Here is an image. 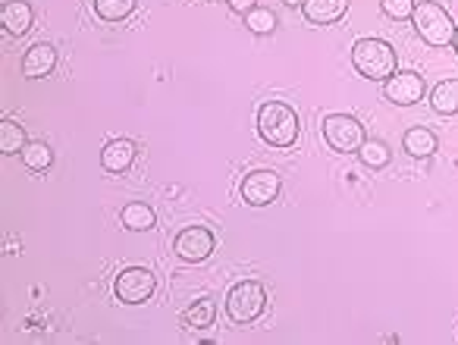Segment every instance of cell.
<instances>
[{"instance_id":"6da1fadb","label":"cell","mask_w":458,"mask_h":345,"mask_svg":"<svg viewBox=\"0 0 458 345\" xmlns=\"http://www.w3.org/2000/svg\"><path fill=\"white\" fill-rule=\"evenodd\" d=\"M258 135L274 147H289L299 139V116L289 104L267 101L258 110Z\"/></svg>"},{"instance_id":"52a82bcc","label":"cell","mask_w":458,"mask_h":345,"mask_svg":"<svg viewBox=\"0 0 458 345\" xmlns=\"http://www.w3.org/2000/svg\"><path fill=\"white\" fill-rule=\"evenodd\" d=\"M216 248V239L208 226H185L176 239H173V251H176L179 261L185 264H198V261H208Z\"/></svg>"},{"instance_id":"484cf974","label":"cell","mask_w":458,"mask_h":345,"mask_svg":"<svg viewBox=\"0 0 458 345\" xmlns=\"http://www.w3.org/2000/svg\"><path fill=\"white\" fill-rule=\"evenodd\" d=\"M452 47H455V54H458V26H455V38H452Z\"/></svg>"},{"instance_id":"5b68a950","label":"cell","mask_w":458,"mask_h":345,"mask_svg":"<svg viewBox=\"0 0 458 345\" xmlns=\"http://www.w3.org/2000/svg\"><path fill=\"white\" fill-rule=\"evenodd\" d=\"M324 141L333 147V151H343V154H358L361 145L368 141L364 135V126L349 114H330L324 120Z\"/></svg>"},{"instance_id":"d4e9b609","label":"cell","mask_w":458,"mask_h":345,"mask_svg":"<svg viewBox=\"0 0 458 345\" xmlns=\"http://www.w3.org/2000/svg\"><path fill=\"white\" fill-rule=\"evenodd\" d=\"M283 4H286V7H301L305 0H283Z\"/></svg>"},{"instance_id":"9c48e42d","label":"cell","mask_w":458,"mask_h":345,"mask_svg":"<svg viewBox=\"0 0 458 345\" xmlns=\"http://www.w3.org/2000/svg\"><path fill=\"white\" fill-rule=\"evenodd\" d=\"M383 95H386V101L399 104V107H411V104H418L424 97V79L411 70H395L383 82Z\"/></svg>"},{"instance_id":"4fadbf2b","label":"cell","mask_w":458,"mask_h":345,"mask_svg":"<svg viewBox=\"0 0 458 345\" xmlns=\"http://www.w3.org/2000/svg\"><path fill=\"white\" fill-rule=\"evenodd\" d=\"M135 154H139L135 141H129V139L107 141V145H104V151H101V166L107 172H126L129 166L135 164Z\"/></svg>"},{"instance_id":"277c9868","label":"cell","mask_w":458,"mask_h":345,"mask_svg":"<svg viewBox=\"0 0 458 345\" xmlns=\"http://www.w3.org/2000/svg\"><path fill=\"white\" fill-rule=\"evenodd\" d=\"M267 307V289L258 280H245L236 282L226 295V317L233 324H251L258 320Z\"/></svg>"},{"instance_id":"8992f818","label":"cell","mask_w":458,"mask_h":345,"mask_svg":"<svg viewBox=\"0 0 458 345\" xmlns=\"http://www.w3.org/2000/svg\"><path fill=\"white\" fill-rule=\"evenodd\" d=\"M154 289H157V276L145 267H126L114 282V292L123 305H141L151 299Z\"/></svg>"},{"instance_id":"2e32d148","label":"cell","mask_w":458,"mask_h":345,"mask_svg":"<svg viewBox=\"0 0 458 345\" xmlns=\"http://www.w3.org/2000/svg\"><path fill=\"white\" fill-rule=\"evenodd\" d=\"M29 145L26 129L20 126L16 120H0V151L7 154H22V147Z\"/></svg>"},{"instance_id":"cb8c5ba5","label":"cell","mask_w":458,"mask_h":345,"mask_svg":"<svg viewBox=\"0 0 458 345\" xmlns=\"http://www.w3.org/2000/svg\"><path fill=\"white\" fill-rule=\"evenodd\" d=\"M226 4H229V10H236V13H242V16L258 7V0H226Z\"/></svg>"},{"instance_id":"ac0fdd59","label":"cell","mask_w":458,"mask_h":345,"mask_svg":"<svg viewBox=\"0 0 458 345\" xmlns=\"http://www.w3.org/2000/svg\"><path fill=\"white\" fill-rule=\"evenodd\" d=\"M123 226L132 232H145L154 226V211L141 201H132V205L123 207Z\"/></svg>"},{"instance_id":"3957f363","label":"cell","mask_w":458,"mask_h":345,"mask_svg":"<svg viewBox=\"0 0 458 345\" xmlns=\"http://www.w3.org/2000/svg\"><path fill=\"white\" fill-rule=\"evenodd\" d=\"M411 22H414V32L430 47H449L452 38H455V22H452V16L445 13L439 4H433V0H418V4H414Z\"/></svg>"},{"instance_id":"7a4b0ae2","label":"cell","mask_w":458,"mask_h":345,"mask_svg":"<svg viewBox=\"0 0 458 345\" xmlns=\"http://www.w3.org/2000/svg\"><path fill=\"white\" fill-rule=\"evenodd\" d=\"M352 66L370 82H386L395 72V51L383 38H361L352 45Z\"/></svg>"},{"instance_id":"7c38bea8","label":"cell","mask_w":458,"mask_h":345,"mask_svg":"<svg viewBox=\"0 0 458 345\" xmlns=\"http://www.w3.org/2000/svg\"><path fill=\"white\" fill-rule=\"evenodd\" d=\"M57 66V47L51 45H32L22 57V76L29 79H45Z\"/></svg>"},{"instance_id":"603a6c76","label":"cell","mask_w":458,"mask_h":345,"mask_svg":"<svg viewBox=\"0 0 458 345\" xmlns=\"http://www.w3.org/2000/svg\"><path fill=\"white\" fill-rule=\"evenodd\" d=\"M414 4H418V0H380L383 13H386L389 20H395V22H402V20H411V13H414Z\"/></svg>"},{"instance_id":"44dd1931","label":"cell","mask_w":458,"mask_h":345,"mask_svg":"<svg viewBox=\"0 0 458 345\" xmlns=\"http://www.w3.org/2000/svg\"><path fill=\"white\" fill-rule=\"evenodd\" d=\"M245 26H249V32H255V35H270V32H276L280 20H276L274 10L255 7V10H249V13H245Z\"/></svg>"},{"instance_id":"7402d4cb","label":"cell","mask_w":458,"mask_h":345,"mask_svg":"<svg viewBox=\"0 0 458 345\" xmlns=\"http://www.w3.org/2000/svg\"><path fill=\"white\" fill-rule=\"evenodd\" d=\"M361 164H368L370 170H380V166L389 164V157H393V151H389L386 141H377V139H368L361 145Z\"/></svg>"},{"instance_id":"ba28073f","label":"cell","mask_w":458,"mask_h":345,"mask_svg":"<svg viewBox=\"0 0 458 345\" xmlns=\"http://www.w3.org/2000/svg\"><path fill=\"white\" fill-rule=\"evenodd\" d=\"M242 201L251 207H267L276 201V195H280V172L274 170H255L249 172L242 180Z\"/></svg>"},{"instance_id":"9a60e30c","label":"cell","mask_w":458,"mask_h":345,"mask_svg":"<svg viewBox=\"0 0 458 345\" xmlns=\"http://www.w3.org/2000/svg\"><path fill=\"white\" fill-rule=\"evenodd\" d=\"M402 145H405L408 157H430V154L437 151V135L424 126L408 129V132L402 135Z\"/></svg>"},{"instance_id":"5bb4252c","label":"cell","mask_w":458,"mask_h":345,"mask_svg":"<svg viewBox=\"0 0 458 345\" xmlns=\"http://www.w3.org/2000/svg\"><path fill=\"white\" fill-rule=\"evenodd\" d=\"M430 107L443 116L458 114V79H445L430 91Z\"/></svg>"},{"instance_id":"d6986e66","label":"cell","mask_w":458,"mask_h":345,"mask_svg":"<svg viewBox=\"0 0 458 345\" xmlns=\"http://www.w3.org/2000/svg\"><path fill=\"white\" fill-rule=\"evenodd\" d=\"M214 317H216L214 299H198L191 307H185V324L191 330H208V326H214Z\"/></svg>"},{"instance_id":"ffe728a7","label":"cell","mask_w":458,"mask_h":345,"mask_svg":"<svg viewBox=\"0 0 458 345\" xmlns=\"http://www.w3.org/2000/svg\"><path fill=\"white\" fill-rule=\"evenodd\" d=\"M22 164L29 166V170H35V172H45L47 166L54 164V151L45 145V141H29L26 147H22Z\"/></svg>"},{"instance_id":"30bf717a","label":"cell","mask_w":458,"mask_h":345,"mask_svg":"<svg viewBox=\"0 0 458 345\" xmlns=\"http://www.w3.org/2000/svg\"><path fill=\"white\" fill-rule=\"evenodd\" d=\"M32 20H35V13H32V4H29V0H7L4 10H0V22H4L10 38L26 35L29 29H32Z\"/></svg>"},{"instance_id":"8fae6325","label":"cell","mask_w":458,"mask_h":345,"mask_svg":"<svg viewBox=\"0 0 458 345\" xmlns=\"http://www.w3.org/2000/svg\"><path fill=\"white\" fill-rule=\"evenodd\" d=\"M349 10V0H305L301 4V13L311 26H333L339 22Z\"/></svg>"},{"instance_id":"e0dca14e","label":"cell","mask_w":458,"mask_h":345,"mask_svg":"<svg viewBox=\"0 0 458 345\" xmlns=\"http://www.w3.org/2000/svg\"><path fill=\"white\" fill-rule=\"evenodd\" d=\"M135 7H139V0H95V13L104 22H123L135 13Z\"/></svg>"}]
</instances>
